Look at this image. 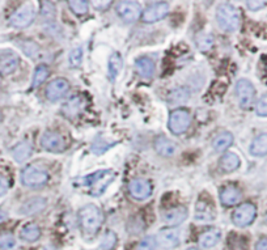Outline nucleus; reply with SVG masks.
<instances>
[{"instance_id": "nucleus-1", "label": "nucleus", "mask_w": 267, "mask_h": 250, "mask_svg": "<svg viewBox=\"0 0 267 250\" xmlns=\"http://www.w3.org/2000/svg\"><path fill=\"white\" fill-rule=\"evenodd\" d=\"M79 221L86 235H96L102 224V214L95 204H86L79 211Z\"/></svg>"}, {"instance_id": "nucleus-2", "label": "nucleus", "mask_w": 267, "mask_h": 250, "mask_svg": "<svg viewBox=\"0 0 267 250\" xmlns=\"http://www.w3.org/2000/svg\"><path fill=\"white\" fill-rule=\"evenodd\" d=\"M217 24L226 32H235L240 28L241 16L238 9L232 4L224 3L217 8L216 12Z\"/></svg>"}, {"instance_id": "nucleus-3", "label": "nucleus", "mask_w": 267, "mask_h": 250, "mask_svg": "<svg viewBox=\"0 0 267 250\" xmlns=\"http://www.w3.org/2000/svg\"><path fill=\"white\" fill-rule=\"evenodd\" d=\"M114 177L116 176H114L113 170H98L91 176H86L83 179V182L91 188L93 195L98 197V195H101L104 193L105 189L114 179Z\"/></svg>"}, {"instance_id": "nucleus-4", "label": "nucleus", "mask_w": 267, "mask_h": 250, "mask_svg": "<svg viewBox=\"0 0 267 250\" xmlns=\"http://www.w3.org/2000/svg\"><path fill=\"white\" fill-rule=\"evenodd\" d=\"M49 181V174L44 172L43 169H39L37 167H29L25 168L21 173V182L28 186V188H39L42 185H44Z\"/></svg>"}, {"instance_id": "nucleus-5", "label": "nucleus", "mask_w": 267, "mask_h": 250, "mask_svg": "<svg viewBox=\"0 0 267 250\" xmlns=\"http://www.w3.org/2000/svg\"><path fill=\"white\" fill-rule=\"evenodd\" d=\"M257 216V207L253 203H242L233 211L232 221L236 226H248L254 221Z\"/></svg>"}, {"instance_id": "nucleus-6", "label": "nucleus", "mask_w": 267, "mask_h": 250, "mask_svg": "<svg viewBox=\"0 0 267 250\" xmlns=\"http://www.w3.org/2000/svg\"><path fill=\"white\" fill-rule=\"evenodd\" d=\"M236 96H237L238 105L242 109H250L255 99L254 85L247 79H241L236 84Z\"/></svg>"}, {"instance_id": "nucleus-7", "label": "nucleus", "mask_w": 267, "mask_h": 250, "mask_svg": "<svg viewBox=\"0 0 267 250\" xmlns=\"http://www.w3.org/2000/svg\"><path fill=\"white\" fill-rule=\"evenodd\" d=\"M191 117L189 111L184 109L174 110L169 117V128L170 131L174 134H184L187 131V128L190 127Z\"/></svg>"}, {"instance_id": "nucleus-8", "label": "nucleus", "mask_w": 267, "mask_h": 250, "mask_svg": "<svg viewBox=\"0 0 267 250\" xmlns=\"http://www.w3.org/2000/svg\"><path fill=\"white\" fill-rule=\"evenodd\" d=\"M156 246L163 250H172L180 245V232L175 228L163 230L154 237Z\"/></svg>"}, {"instance_id": "nucleus-9", "label": "nucleus", "mask_w": 267, "mask_h": 250, "mask_svg": "<svg viewBox=\"0 0 267 250\" xmlns=\"http://www.w3.org/2000/svg\"><path fill=\"white\" fill-rule=\"evenodd\" d=\"M36 18V12L33 9L32 6H24L21 7L20 9H17L11 18H9V24L12 27L17 28V29H23V28H27L32 24L33 21Z\"/></svg>"}, {"instance_id": "nucleus-10", "label": "nucleus", "mask_w": 267, "mask_h": 250, "mask_svg": "<svg viewBox=\"0 0 267 250\" xmlns=\"http://www.w3.org/2000/svg\"><path fill=\"white\" fill-rule=\"evenodd\" d=\"M117 13L126 22H132L142 16V9L137 2H119L117 3Z\"/></svg>"}, {"instance_id": "nucleus-11", "label": "nucleus", "mask_w": 267, "mask_h": 250, "mask_svg": "<svg viewBox=\"0 0 267 250\" xmlns=\"http://www.w3.org/2000/svg\"><path fill=\"white\" fill-rule=\"evenodd\" d=\"M168 13H169V4L165 2H159V3L151 4L142 13V20L144 22H156V21L163 20Z\"/></svg>"}, {"instance_id": "nucleus-12", "label": "nucleus", "mask_w": 267, "mask_h": 250, "mask_svg": "<svg viewBox=\"0 0 267 250\" xmlns=\"http://www.w3.org/2000/svg\"><path fill=\"white\" fill-rule=\"evenodd\" d=\"M128 191L131 197L138 200H144L152 194V185L147 179L137 178L128 184Z\"/></svg>"}, {"instance_id": "nucleus-13", "label": "nucleus", "mask_w": 267, "mask_h": 250, "mask_svg": "<svg viewBox=\"0 0 267 250\" xmlns=\"http://www.w3.org/2000/svg\"><path fill=\"white\" fill-rule=\"evenodd\" d=\"M70 89V84L65 79H55L46 88V97L50 101H58L63 99Z\"/></svg>"}, {"instance_id": "nucleus-14", "label": "nucleus", "mask_w": 267, "mask_h": 250, "mask_svg": "<svg viewBox=\"0 0 267 250\" xmlns=\"http://www.w3.org/2000/svg\"><path fill=\"white\" fill-rule=\"evenodd\" d=\"M41 144L49 152H63L65 149V142L57 132H46L41 139Z\"/></svg>"}, {"instance_id": "nucleus-15", "label": "nucleus", "mask_w": 267, "mask_h": 250, "mask_svg": "<svg viewBox=\"0 0 267 250\" xmlns=\"http://www.w3.org/2000/svg\"><path fill=\"white\" fill-rule=\"evenodd\" d=\"M20 64V58L13 51H3L0 54V72L3 75L12 74Z\"/></svg>"}, {"instance_id": "nucleus-16", "label": "nucleus", "mask_w": 267, "mask_h": 250, "mask_svg": "<svg viewBox=\"0 0 267 250\" xmlns=\"http://www.w3.org/2000/svg\"><path fill=\"white\" fill-rule=\"evenodd\" d=\"M242 198V194L236 186L227 185L220 190V202L222 206H235Z\"/></svg>"}, {"instance_id": "nucleus-17", "label": "nucleus", "mask_w": 267, "mask_h": 250, "mask_svg": "<svg viewBox=\"0 0 267 250\" xmlns=\"http://www.w3.org/2000/svg\"><path fill=\"white\" fill-rule=\"evenodd\" d=\"M187 217V210L182 206L180 207H174V209H170L168 211L164 212L163 220L164 223L168 224V225L175 226L178 224H181L182 221H185V219Z\"/></svg>"}, {"instance_id": "nucleus-18", "label": "nucleus", "mask_w": 267, "mask_h": 250, "mask_svg": "<svg viewBox=\"0 0 267 250\" xmlns=\"http://www.w3.org/2000/svg\"><path fill=\"white\" fill-rule=\"evenodd\" d=\"M154 149H156V152H158L159 155L170 157V156L174 155L175 151H177V146H175L174 142L170 140L169 138L159 137L154 140Z\"/></svg>"}, {"instance_id": "nucleus-19", "label": "nucleus", "mask_w": 267, "mask_h": 250, "mask_svg": "<svg viewBox=\"0 0 267 250\" xmlns=\"http://www.w3.org/2000/svg\"><path fill=\"white\" fill-rule=\"evenodd\" d=\"M195 219L201 221H212L215 219L214 206L207 204L206 199H199L195 206Z\"/></svg>"}, {"instance_id": "nucleus-20", "label": "nucleus", "mask_w": 267, "mask_h": 250, "mask_svg": "<svg viewBox=\"0 0 267 250\" xmlns=\"http://www.w3.org/2000/svg\"><path fill=\"white\" fill-rule=\"evenodd\" d=\"M46 207V199L43 198H33V199H29L28 202H25L23 204V207L20 209V214L23 215H34L38 214L39 211Z\"/></svg>"}, {"instance_id": "nucleus-21", "label": "nucleus", "mask_w": 267, "mask_h": 250, "mask_svg": "<svg viewBox=\"0 0 267 250\" xmlns=\"http://www.w3.org/2000/svg\"><path fill=\"white\" fill-rule=\"evenodd\" d=\"M238 167H240V158H238V156L236 155V153H233V152H228V153H226V155L220 158V168H221L224 172H233V170L237 169Z\"/></svg>"}, {"instance_id": "nucleus-22", "label": "nucleus", "mask_w": 267, "mask_h": 250, "mask_svg": "<svg viewBox=\"0 0 267 250\" xmlns=\"http://www.w3.org/2000/svg\"><path fill=\"white\" fill-rule=\"evenodd\" d=\"M81 109H83V100L77 96V97H74L70 101H67V104L63 106V114L67 118H75L77 114L80 113Z\"/></svg>"}, {"instance_id": "nucleus-23", "label": "nucleus", "mask_w": 267, "mask_h": 250, "mask_svg": "<svg viewBox=\"0 0 267 250\" xmlns=\"http://www.w3.org/2000/svg\"><path fill=\"white\" fill-rule=\"evenodd\" d=\"M250 153L253 156L267 155V134H261L253 140L252 146H250Z\"/></svg>"}, {"instance_id": "nucleus-24", "label": "nucleus", "mask_w": 267, "mask_h": 250, "mask_svg": "<svg viewBox=\"0 0 267 250\" xmlns=\"http://www.w3.org/2000/svg\"><path fill=\"white\" fill-rule=\"evenodd\" d=\"M21 238L27 242H34L37 241L41 236V231H39V226L34 223H29L21 230L20 233Z\"/></svg>"}, {"instance_id": "nucleus-25", "label": "nucleus", "mask_w": 267, "mask_h": 250, "mask_svg": "<svg viewBox=\"0 0 267 250\" xmlns=\"http://www.w3.org/2000/svg\"><path fill=\"white\" fill-rule=\"evenodd\" d=\"M32 155V146L28 142H23V143H18L17 146L13 147L12 149V156L17 163H23V161L27 160L28 157H30Z\"/></svg>"}, {"instance_id": "nucleus-26", "label": "nucleus", "mask_w": 267, "mask_h": 250, "mask_svg": "<svg viewBox=\"0 0 267 250\" xmlns=\"http://www.w3.org/2000/svg\"><path fill=\"white\" fill-rule=\"evenodd\" d=\"M220 238V232L216 230H211L207 232L202 233L201 237H199V245L205 249H210V247L215 246V245L219 242Z\"/></svg>"}, {"instance_id": "nucleus-27", "label": "nucleus", "mask_w": 267, "mask_h": 250, "mask_svg": "<svg viewBox=\"0 0 267 250\" xmlns=\"http://www.w3.org/2000/svg\"><path fill=\"white\" fill-rule=\"evenodd\" d=\"M232 143H233V137L231 132H222L215 138L212 142V147L216 152H224L232 146Z\"/></svg>"}, {"instance_id": "nucleus-28", "label": "nucleus", "mask_w": 267, "mask_h": 250, "mask_svg": "<svg viewBox=\"0 0 267 250\" xmlns=\"http://www.w3.org/2000/svg\"><path fill=\"white\" fill-rule=\"evenodd\" d=\"M190 99V92L187 88L181 86V88H177V89L172 90L168 96V101L169 104H175V105H181L185 104L187 100Z\"/></svg>"}, {"instance_id": "nucleus-29", "label": "nucleus", "mask_w": 267, "mask_h": 250, "mask_svg": "<svg viewBox=\"0 0 267 250\" xmlns=\"http://www.w3.org/2000/svg\"><path fill=\"white\" fill-rule=\"evenodd\" d=\"M135 66H137L138 71L142 75L143 78L149 79L152 78L154 71V64L149 58H139V59L135 62Z\"/></svg>"}, {"instance_id": "nucleus-30", "label": "nucleus", "mask_w": 267, "mask_h": 250, "mask_svg": "<svg viewBox=\"0 0 267 250\" xmlns=\"http://www.w3.org/2000/svg\"><path fill=\"white\" fill-rule=\"evenodd\" d=\"M122 67H123V60H122L121 55L118 53H114L109 60V78L110 80L114 81L118 74L121 72Z\"/></svg>"}, {"instance_id": "nucleus-31", "label": "nucleus", "mask_w": 267, "mask_h": 250, "mask_svg": "<svg viewBox=\"0 0 267 250\" xmlns=\"http://www.w3.org/2000/svg\"><path fill=\"white\" fill-rule=\"evenodd\" d=\"M88 6L89 3L85 0H70L69 7L71 8V11L74 13H76L77 16H83L88 12Z\"/></svg>"}, {"instance_id": "nucleus-32", "label": "nucleus", "mask_w": 267, "mask_h": 250, "mask_svg": "<svg viewBox=\"0 0 267 250\" xmlns=\"http://www.w3.org/2000/svg\"><path fill=\"white\" fill-rule=\"evenodd\" d=\"M49 76V69L48 66L44 64H39L37 67L36 72H34V76H33V86H38L43 83Z\"/></svg>"}, {"instance_id": "nucleus-33", "label": "nucleus", "mask_w": 267, "mask_h": 250, "mask_svg": "<svg viewBox=\"0 0 267 250\" xmlns=\"http://www.w3.org/2000/svg\"><path fill=\"white\" fill-rule=\"evenodd\" d=\"M117 245V235L114 232H107L105 235L104 240L98 246V250H113Z\"/></svg>"}, {"instance_id": "nucleus-34", "label": "nucleus", "mask_w": 267, "mask_h": 250, "mask_svg": "<svg viewBox=\"0 0 267 250\" xmlns=\"http://www.w3.org/2000/svg\"><path fill=\"white\" fill-rule=\"evenodd\" d=\"M15 246V237L12 233H2L0 235V247L8 250Z\"/></svg>"}, {"instance_id": "nucleus-35", "label": "nucleus", "mask_w": 267, "mask_h": 250, "mask_svg": "<svg viewBox=\"0 0 267 250\" xmlns=\"http://www.w3.org/2000/svg\"><path fill=\"white\" fill-rule=\"evenodd\" d=\"M81 60H83V49L79 46V48L74 49L70 54V63L74 67H77L81 64Z\"/></svg>"}, {"instance_id": "nucleus-36", "label": "nucleus", "mask_w": 267, "mask_h": 250, "mask_svg": "<svg viewBox=\"0 0 267 250\" xmlns=\"http://www.w3.org/2000/svg\"><path fill=\"white\" fill-rule=\"evenodd\" d=\"M135 250H156V241L154 237H146L138 244Z\"/></svg>"}, {"instance_id": "nucleus-37", "label": "nucleus", "mask_w": 267, "mask_h": 250, "mask_svg": "<svg viewBox=\"0 0 267 250\" xmlns=\"http://www.w3.org/2000/svg\"><path fill=\"white\" fill-rule=\"evenodd\" d=\"M198 46L199 49L202 51H207L210 50L211 46H212V43H214V41H212V37L211 36H207V34H203L202 37H199L198 38Z\"/></svg>"}, {"instance_id": "nucleus-38", "label": "nucleus", "mask_w": 267, "mask_h": 250, "mask_svg": "<svg viewBox=\"0 0 267 250\" xmlns=\"http://www.w3.org/2000/svg\"><path fill=\"white\" fill-rule=\"evenodd\" d=\"M257 114L261 117H267V95L262 96L257 102Z\"/></svg>"}, {"instance_id": "nucleus-39", "label": "nucleus", "mask_w": 267, "mask_h": 250, "mask_svg": "<svg viewBox=\"0 0 267 250\" xmlns=\"http://www.w3.org/2000/svg\"><path fill=\"white\" fill-rule=\"evenodd\" d=\"M266 4L267 2H263V0H249V2H247V7L250 11H258V9L263 8Z\"/></svg>"}, {"instance_id": "nucleus-40", "label": "nucleus", "mask_w": 267, "mask_h": 250, "mask_svg": "<svg viewBox=\"0 0 267 250\" xmlns=\"http://www.w3.org/2000/svg\"><path fill=\"white\" fill-rule=\"evenodd\" d=\"M33 45H34V42H32V41H27V42H23V43H20V46L23 48V51H24L27 55H29V57H34V54L37 53L36 50H32V49H30V46H33Z\"/></svg>"}, {"instance_id": "nucleus-41", "label": "nucleus", "mask_w": 267, "mask_h": 250, "mask_svg": "<svg viewBox=\"0 0 267 250\" xmlns=\"http://www.w3.org/2000/svg\"><path fill=\"white\" fill-rule=\"evenodd\" d=\"M8 189H9L8 179L0 174V197H2V195H4V194L8 191Z\"/></svg>"}, {"instance_id": "nucleus-42", "label": "nucleus", "mask_w": 267, "mask_h": 250, "mask_svg": "<svg viewBox=\"0 0 267 250\" xmlns=\"http://www.w3.org/2000/svg\"><path fill=\"white\" fill-rule=\"evenodd\" d=\"M255 250H267V237L261 238V240L255 244Z\"/></svg>"}, {"instance_id": "nucleus-43", "label": "nucleus", "mask_w": 267, "mask_h": 250, "mask_svg": "<svg viewBox=\"0 0 267 250\" xmlns=\"http://www.w3.org/2000/svg\"><path fill=\"white\" fill-rule=\"evenodd\" d=\"M95 6L98 7V9H106L105 7H109L112 4V2H93Z\"/></svg>"}, {"instance_id": "nucleus-44", "label": "nucleus", "mask_w": 267, "mask_h": 250, "mask_svg": "<svg viewBox=\"0 0 267 250\" xmlns=\"http://www.w3.org/2000/svg\"><path fill=\"white\" fill-rule=\"evenodd\" d=\"M6 217H7L6 212H3V211H2V210H0V223H2V221H3L4 219H6Z\"/></svg>"}, {"instance_id": "nucleus-45", "label": "nucleus", "mask_w": 267, "mask_h": 250, "mask_svg": "<svg viewBox=\"0 0 267 250\" xmlns=\"http://www.w3.org/2000/svg\"><path fill=\"white\" fill-rule=\"evenodd\" d=\"M187 250H199V249H195V247H190V249H187Z\"/></svg>"}, {"instance_id": "nucleus-46", "label": "nucleus", "mask_w": 267, "mask_h": 250, "mask_svg": "<svg viewBox=\"0 0 267 250\" xmlns=\"http://www.w3.org/2000/svg\"><path fill=\"white\" fill-rule=\"evenodd\" d=\"M266 224H267V214H266Z\"/></svg>"}, {"instance_id": "nucleus-47", "label": "nucleus", "mask_w": 267, "mask_h": 250, "mask_svg": "<svg viewBox=\"0 0 267 250\" xmlns=\"http://www.w3.org/2000/svg\"><path fill=\"white\" fill-rule=\"evenodd\" d=\"M266 71H267V63H266Z\"/></svg>"}, {"instance_id": "nucleus-48", "label": "nucleus", "mask_w": 267, "mask_h": 250, "mask_svg": "<svg viewBox=\"0 0 267 250\" xmlns=\"http://www.w3.org/2000/svg\"><path fill=\"white\" fill-rule=\"evenodd\" d=\"M0 85H2V83H0Z\"/></svg>"}]
</instances>
